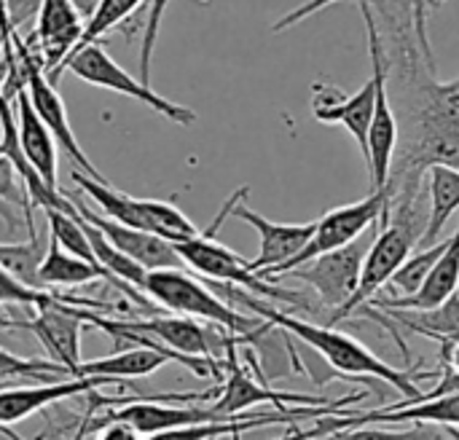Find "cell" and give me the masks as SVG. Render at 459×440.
Segmentation results:
<instances>
[{
  "mask_svg": "<svg viewBox=\"0 0 459 440\" xmlns=\"http://www.w3.org/2000/svg\"><path fill=\"white\" fill-rule=\"evenodd\" d=\"M97 433V440H143V436L126 422H105Z\"/></svg>",
  "mask_w": 459,
  "mask_h": 440,
  "instance_id": "obj_36",
  "label": "cell"
},
{
  "mask_svg": "<svg viewBox=\"0 0 459 440\" xmlns=\"http://www.w3.org/2000/svg\"><path fill=\"white\" fill-rule=\"evenodd\" d=\"M325 440H449L444 438L438 430L433 427H411V430H393V425H368V427H358V430H336Z\"/></svg>",
  "mask_w": 459,
  "mask_h": 440,
  "instance_id": "obj_31",
  "label": "cell"
},
{
  "mask_svg": "<svg viewBox=\"0 0 459 440\" xmlns=\"http://www.w3.org/2000/svg\"><path fill=\"white\" fill-rule=\"evenodd\" d=\"M124 325L161 341L164 347H169L178 355L207 358V360H215V352L226 349L234 339H245V336H234L223 328L212 331L215 325L207 328V325H199V320L183 317V315H153L148 320H124Z\"/></svg>",
  "mask_w": 459,
  "mask_h": 440,
  "instance_id": "obj_14",
  "label": "cell"
},
{
  "mask_svg": "<svg viewBox=\"0 0 459 440\" xmlns=\"http://www.w3.org/2000/svg\"><path fill=\"white\" fill-rule=\"evenodd\" d=\"M441 371H452L459 376V339L457 341H438Z\"/></svg>",
  "mask_w": 459,
  "mask_h": 440,
  "instance_id": "obj_37",
  "label": "cell"
},
{
  "mask_svg": "<svg viewBox=\"0 0 459 440\" xmlns=\"http://www.w3.org/2000/svg\"><path fill=\"white\" fill-rule=\"evenodd\" d=\"M387 204V191H371V196L360 199V202H352V204H344V207H336L331 212H325L317 223H315V234L312 239L307 242V247L293 255L290 261L269 269V272H258L264 280H272L277 282L282 274H288L290 269L296 266H304L325 253H333L339 247H347L350 242L360 239L366 231L371 229H379V218H382V210Z\"/></svg>",
  "mask_w": 459,
  "mask_h": 440,
  "instance_id": "obj_6",
  "label": "cell"
},
{
  "mask_svg": "<svg viewBox=\"0 0 459 440\" xmlns=\"http://www.w3.org/2000/svg\"><path fill=\"white\" fill-rule=\"evenodd\" d=\"M459 290V229L446 242L444 255L428 274L425 285L409 298H374L368 306L377 309H436Z\"/></svg>",
  "mask_w": 459,
  "mask_h": 440,
  "instance_id": "obj_22",
  "label": "cell"
},
{
  "mask_svg": "<svg viewBox=\"0 0 459 440\" xmlns=\"http://www.w3.org/2000/svg\"><path fill=\"white\" fill-rule=\"evenodd\" d=\"M83 32V19L75 11L73 0H40L35 40L40 48V62L51 83L59 81L62 65L75 48L78 38Z\"/></svg>",
  "mask_w": 459,
  "mask_h": 440,
  "instance_id": "obj_17",
  "label": "cell"
},
{
  "mask_svg": "<svg viewBox=\"0 0 459 440\" xmlns=\"http://www.w3.org/2000/svg\"><path fill=\"white\" fill-rule=\"evenodd\" d=\"M73 204H75L81 218L94 223L121 253H126L132 261H137L148 272H156V269H186V261L180 258L178 247L169 239H161V237H156L151 231H143V229L124 226V223L113 220L108 215H97L78 196H73Z\"/></svg>",
  "mask_w": 459,
  "mask_h": 440,
  "instance_id": "obj_15",
  "label": "cell"
},
{
  "mask_svg": "<svg viewBox=\"0 0 459 440\" xmlns=\"http://www.w3.org/2000/svg\"><path fill=\"white\" fill-rule=\"evenodd\" d=\"M368 247H371V239H366V234H363L360 239L350 242L347 247H339V250L325 253V255H320V258H315V261H309L304 266H296L282 277H296V280L307 282L317 293L320 306L328 309L331 317H333L352 298V293H355V288L360 282L363 258H366Z\"/></svg>",
  "mask_w": 459,
  "mask_h": 440,
  "instance_id": "obj_11",
  "label": "cell"
},
{
  "mask_svg": "<svg viewBox=\"0 0 459 440\" xmlns=\"http://www.w3.org/2000/svg\"><path fill=\"white\" fill-rule=\"evenodd\" d=\"M65 296H54V293H46L40 288H30L24 282H19L11 272H5L0 266V304H8V306H32L35 312L38 309H46L51 304H59Z\"/></svg>",
  "mask_w": 459,
  "mask_h": 440,
  "instance_id": "obj_30",
  "label": "cell"
},
{
  "mask_svg": "<svg viewBox=\"0 0 459 440\" xmlns=\"http://www.w3.org/2000/svg\"><path fill=\"white\" fill-rule=\"evenodd\" d=\"M13 99H16V124H19L22 151H24L27 161L38 169L43 183L51 191H59V180H56V151H59V145H56L54 134L48 132V126L40 121V116L35 113L24 86L16 89Z\"/></svg>",
  "mask_w": 459,
  "mask_h": 440,
  "instance_id": "obj_21",
  "label": "cell"
},
{
  "mask_svg": "<svg viewBox=\"0 0 459 440\" xmlns=\"http://www.w3.org/2000/svg\"><path fill=\"white\" fill-rule=\"evenodd\" d=\"M358 312L379 320L390 331H395V325H401L406 331H414V333L436 339V341H457L459 339V290L436 309H377V306L366 304Z\"/></svg>",
  "mask_w": 459,
  "mask_h": 440,
  "instance_id": "obj_20",
  "label": "cell"
},
{
  "mask_svg": "<svg viewBox=\"0 0 459 440\" xmlns=\"http://www.w3.org/2000/svg\"><path fill=\"white\" fill-rule=\"evenodd\" d=\"M428 3H430V8H438V5H441L444 0H428Z\"/></svg>",
  "mask_w": 459,
  "mask_h": 440,
  "instance_id": "obj_41",
  "label": "cell"
},
{
  "mask_svg": "<svg viewBox=\"0 0 459 440\" xmlns=\"http://www.w3.org/2000/svg\"><path fill=\"white\" fill-rule=\"evenodd\" d=\"M8 75V67H0V89H3V78Z\"/></svg>",
  "mask_w": 459,
  "mask_h": 440,
  "instance_id": "obj_40",
  "label": "cell"
},
{
  "mask_svg": "<svg viewBox=\"0 0 459 440\" xmlns=\"http://www.w3.org/2000/svg\"><path fill=\"white\" fill-rule=\"evenodd\" d=\"M242 341L247 344V339H234L226 347V363H223L226 379L221 384V398L210 403L218 414L239 417L245 409H253V406H261V403H269L274 409H285V406H333L325 398H312V395H299V393H280V390H272V387L255 382L247 374V368L237 360V347Z\"/></svg>",
  "mask_w": 459,
  "mask_h": 440,
  "instance_id": "obj_13",
  "label": "cell"
},
{
  "mask_svg": "<svg viewBox=\"0 0 459 440\" xmlns=\"http://www.w3.org/2000/svg\"><path fill=\"white\" fill-rule=\"evenodd\" d=\"M169 0H151L148 5V19H145V32H143V46H140V65H137V75L143 83H151V65H153V48L159 40V27L161 19L167 13Z\"/></svg>",
  "mask_w": 459,
  "mask_h": 440,
  "instance_id": "obj_32",
  "label": "cell"
},
{
  "mask_svg": "<svg viewBox=\"0 0 459 440\" xmlns=\"http://www.w3.org/2000/svg\"><path fill=\"white\" fill-rule=\"evenodd\" d=\"M0 433H3V436H8V438H11V440H24V438H19L16 433H11L8 427H3V425H0Z\"/></svg>",
  "mask_w": 459,
  "mask_h": 440,
  "instance_id": "obj_39",
  "label": "cell"
},
{
  "mask_svg": "<svg viewBox=\"0 0 459 440\" xmlns=\"http://www.w3.org/2000/svg\"><path fill=\"white\" fill-rule=\"evenodd\" d=\"M13 379H35V382L48 384L54 379H73V376L56 360L19 358L0 344V382H13Z\"/></svg>",
  "mask_w": 459,
  "mask_h": 440,
  "instance_id": "obj_29",
  "label": "cell"
},
{
  "mask_svg": "<svg viewBox=\"0 0 459 440\" xmlns=\"http://www.w3.org/2000/svg\"><path fill=\"white\" fill-rule=\"evenodd\" d=\"M94 280L110 282V274L102 266L65 250L59 245V239L48 234L46 258L38 269V288L40 290H46V288H75V285H89Z\"/></svg>",
  "mask_w": 459,
  "mask_h": 440,
  "instance_id": "obj_23",
  "label": "cell"
},
{
  "mask_svg": "<svg viewBox=\"0 0 459 440\" xmlns=\"http://www.w3.org/2000/svg\"><path fill=\"white\" fill-rule=\"evenodd\" d=\"M0 331H3V328H0Z\"/></svg>",
  "mask_w": 459,
  "mask_h": 440,
  "instance_id": "obj_42",
  "label": "cell"
},
{
  "mask_svg": "<svg viewBox=\"0 0 459 440\" xmlns=\"http://www.w3.org/2000/svg\"><path fill=\"white\" fill-rule=\"evenodd\" d=\"M360 13L366 19V32H368V56H371V78H374V118H371V132H368V177H371V191H382L390 180L395 148H398V118L393 113L387 86H390V70L385 59V46L379 35V24L374 16V8L368 0H358Z\"/></svg>",
  "mask_w": 459,
  "mask_h": 440,
  "instance_id": "obj_5",
  "label": "cell"
},
{
  "mask_svg": "<svg viewBox=\"0 0 459 440\" xmlns=\"http://www.w3.org/2000/svg\"><path fill=\"white\" fill-rule=\"evenodd\" d=\"M78 306L105 309V304L65 296L59 304L38 309L35 317H30V320H8L0 315V328L32 333L43 344V349L51 355V360L62 363L73 379H81V363H83L81 360V328H83V320L78 317Z\"/></svg>",
  "mask_w": 459,
  "mask_h": 440,
  "instance_id": "obj_7",
  "label": "cell"
},
{
  "mask_svg": "<svg viewBox=\"0 0 459 440\" xmlns=\"http://www.w3.org/2000/svg\"><path fill=\"white\" fill-rule=\"evenodd\" d=\"M145 296H151L161 309L183 317H194L202 323H210L215 328H223L234 336H245L255 341L266 333L269 323H255L245 315H239L226 298L212 293L204 282L186 274V269H156L145 277Z\"/></svg>",
  "mask_w": 459,
  "mask_h": 440,
  "instance_id": "obj_4",
  "label": "cell"
},
{
  "mask_svg": "<svg viewBox=\"0 0 459 440\" xmlns=\"http://www.w3.org/2000/svg\"><path fill=\"white\" fill-rule=\"evenodd\" d=\"M371 8L387 24V40L382 38V46L403 118L385 191L387 196L425 194L433 164L459 169V75L436 81V67L428 65L417 43L411 3L374 0Z\"/></svg>",
  "mask_w": 459,
  "mask_h": 440,
  "instance_id": "obj_1",
  "label": "cell"
},
{
  "mask_svg": "<svg viewBox=\"0 0 459 440\" xmlns=\"http://www.w3.org/2000/svg\"><path fill=\"white\" fill-rule=\"evenodd\" d=\"M13 43H16V51L22 56V70H24V89L30 94V102L35 108V113L40 116V121L48 126V132L54 134L56 145L62 148V153L73 161V167H78L83 175H89L91 180H105V175H100V169L89 161V156L83 153V148L78 145L75 134H73V126H70V118H67V110H65V102L62 97L56 94V83L48 81L46 70H43V62L38 56H32L27 51V46L13 35Z\"/></svg>",
  "mask_w": 459,
  "mask_h": 440,
  "instance_id": "obj_10",
  "label": "cell"
},
{
  "mask_svg": "<svg viewBox=\"0 0 459 440\" xmlns=\"http://www.w3.org/2000/svg\"><path fill=\"white\" fill-rule=\"evenodd\" d=\"M218 290H223L226 298H234L239 304H245L250 312H255L264 323H269L272 328H280L290 336H296L299 341H304L307 347H312L331 368H336L344 376H371L379 379L390 387H395L401 395L406 398H417L420 395V382L436 376L433 371H422V374H411V371H398L390 363H385L382 358H377L366 344H360L358 339L336 331L333 325H315L307 320H299L288 312L272 309L266 304H261L258 298L250 296V290L239 288V285H229V282H215Z\"/></svg>",
  "mask_w": 459,
  "mask_h": 440,
  "instance_id": "obj_2",
  "label": "cell"
},
{
  "mask_svg": "<svg viewBox=\"0 0 459 440\" xmlns=\"http://www.w3.org/2000/svg\"><path fill=\"white\" fill-rule=\"evenodd\" d=\"M231 215L250 223L261 237V250L250 261V269L255 274L269 272V269L290 261L293 255H299L307 247V242L312 239V234H315V223H274V220H266L264 215H258L255 210H250L242 202L234 207Z\"/></svg>",
  "mask_w": 459,
  "mask_h": 440,
  "instance_id": "obj_18",
  "label": "cell"
},
{
  "mask_svg": "<svg viewBox=\"0 0 459 440\" xmlns=\"http://www.w3.org/2000/svg\"><path fill=\"white\" fill-rule=\"evenodd\" d=\"M102 384H113V379L105 376H81V379H59L38 387H3L0 390V425H16L35 411H43L54 403H62L67 398L91 393Z\"/></svg>",
  "mask_w": 459,
  "mask_h": 440,
  "instance_id": "obj_19",
  "label": "cell"
},
{
  "mask_svg": "<svg viewBox=\"0 0 459 440\" xmlns=\"http://www.w3.org/2000/svg\"><path fill=\"white\" fill-rule=\"evenodd\" d=\"M0 202L13 204V207H22L24 223L32 220V202H30V196H27V191H24L16 169H13V164L5 156H0Z\"/></svg>",
  "mask_w": 459,
  "mask_h": 440,
  "instance_id": "obj_33",
  "label": "cell"
},
{
  "mask_svg": "<svg viewBox=\"0 0 459 440\" xmlns=\"http://www.w3.org/2000/svg\"><path fill=\"white\" fill-rule=\"evenodd\" d=\"M428 8H430L428 0H414L411 3V16H414V32H417L420 51L428 59V65L436 67V56H433V48H430V35H428Z\"/></svg>",
  "mask_w": 459,
  "mask_h": 440,
  "instance_id": "obj_34",
  "label": "cell"
},
{
  "mask_svg": "<svg viewBox=\"0 0 459 440\" xmlns=\"http://www.w3.org/2000/svg\"><path fill=\"white\" fill-rule=\"evenodd\" d=\"M67 70L83 81V83H91V86H100V89H108V91H116V94H126L143 105H148L151 110H156L159 116H164L167 121L172 124H180V126H191L196 124V113L186 105H178L161 94H156L151 89V83H143L140 78L129 75L102 46L91 43L86 46L83 51H78L70 62H67Z\"/></svg>",
  "mask_w": 459,
  "mask_h": 440,
  "instance_id": "obj_8",
  "label": "cell"
},
{
  "mask_svg": "<svg viewBox=\"0 0 459 440\" xmlns=\"http://www.w3.org/2000/svg\"><path fill=\"white\" fill-rule=\"evenodd\" d=\"M446 242H449V239L436 242V245H430V247H417V250L403 261V266H401V269L390 277V282H387V288L395 293L393 298H409V296H414V293L425 285L428 274L433 272V266H436L438 258L444 255Z\"/></svg>",
  "mask_w": 459,
  "mask_h": 440,
  "instance_id": "obj_26",
  "label": "cell"
},
{
  "mask_svg": "<svg viewBox=\"0 0 459 440\" xmlns=\"http://www.w3.org/2000/svg\"><path fill=\"white\" fill-rule=\"evenodd\" d=\"M312 116L323 124H342L358 142L363 159H368V132L374 118V78L352 97H344L339 86L315 83L312 86Z\"/></svg>",
  "mask_w": 459,
  "mask_h": 440,
  "instance_id": "obj_16",
  "label": "cell"
},
{
  "mask_svg": "<svg viewBox=\"0 0 459 440\" xmlns=\"http://www.w3.org/2000/svg\"><path fill=\"white\" fill-rule=\"evenodd\" d=\"M331 3H339V0H307V3H301L299 8H293V11H288L285 16H280L274 24H272V32H285L288 27H296V24H301L307 16H312V13H320L323 8H328Z\"/></svg>",
  "mask_w": 459,
  "mask_h": 440,
  "instance_id": "obj_35",
  "label": "cell"
},
{
  "mask_svg": "<svg viewBox=\"0 0 459 440\" xmlns=\"http://www.w3.org/2000/svg\"><path fill=\"white\" fill-rule=\"evenodd\" d=\"M167 363H175V360L161 349L129 347V349H118L110 358L81 363V376H105V379H113V382H118V379H143V376L156 374Z\"/></svg>",
  "mask_w": 459,
  "mask_h": 440,
  "instance_id": "obj_25",
  "label": "cell"
},
{
  "mask_svg": "<svg viewBox=\"0 0 459 440\" xmlns=\"http://www.w3.org/2000/svg\"><path fill=\"white\" fill-rule=\"evenodd\" d=\"M247 191H250L247 185L239 188V191H234L207 231H202V234L194 237V239L178 242L175 247H178L180 258L186 261V266L194 269L196 274L207 277V280L239 285V288H245V290H250V293H255V296H266V298H272V301H285V304H293V306L307 309V301H304L301 293H293V290H288V288H280V285L272 282V280H264L261 274H255V272L250 269V261H245L242 255H237L234 250H229L226 245H221V242L215 239V231H218L221 223L234 212V207L247 196Z\"/></svg>",
  "mask_w": 459,
  "mask_h": 440,
  "instance_id": "obj_3",
  "label": "cell"
},
{
  "mask_svg": "<svg viewBox=\"0 0 459 440\" xmlns=\"http://www.w3.org/2000/svg\"><path fill=\"white\" fill-rule=\"evenodd\" d=\"M368 425H444L459 427V393H446L430 401H403L393 409H377L366 414L342 411L339 419L317 422L312 430L290 436L285 440H315L320 436H331L336 430H358Z\"/></svg>",
  "mask_w": 459,
  "mask_h": 440,
  "instance_id": "obj_12",
  "label": "cell"
},
{
  "mask_svg": "<svg viewBox=\"0 0 459 440\" xmlns=\"http://www.w3.org/2000/svg\"><path fill=\"white\" fill-rule=\"evenodd\" d=\"M420 242H422V234L414 231L411 226L401 223V220H387L385 226H379L374 239H371V247L363 258L360 282H358L352 298L344 304V309L331 317V325L358 315L360 306L374 301L377 293L382 288H387L390 277L403 266V261L420 247Z\"/></svg>",
  "mask_w": 459,
  "mask_h": 440,
  "instance_id": "obj_9",
  "label": "cell"
},
{
  "mask_svg": "<svg viewBox=\"0 0 459 440\" xmlns=\"http://www.w3.org/2000/svg\"><path fill=\"white\" fill-rule=\"evenodd\" d=\"M140 3H143V0H100L97 8H94V13L83 22V32H81L75 48L70 51V56L65 59L62 70H67V62H70L78 51H83L86 46L97 43L105 32H110L116 24H121Z\"/></svg>",
  "mask_w": 459,
  "mask_h": 440,
  "instance_id": "obj_28",
  "label": "cell"
},
{
  "mask_svg": "<svg viewBox=\"0 0 459 440\" xmlns=\"http://www.w3.org/2000/svg\"><path fill=\"white\" fill-rule=\"evenodd\" d=\"M459 210V169L433 164L428 169V226L420 247H430L444 234L449 218Z\"/></svg>",
  "mask_w": 459,
  "mask_h": 440,
  "instance_id": "obj_24",
  "label": "cell"
},
{
  "mask_svg": "<svg viewBox=\"0 0 459 440\" xmlns=\"http://www.w3.org/2000/svg\"><path fill=\"white\" fill-rule=\"evenodd\" d=\"M11 40L5 38V32H3V27H0V48H5V59H8V75H13L16 73V65H13V51H11V46H8Z\"/></svg>",
  "mask_w": 459,
  "mask_h": 440,
  "instance_id": "obj_38",
  "label": "cell"
},
{
  "mask_svg": "<svg viewBox=\"0 0 459 440\" xmlns=\"http://www.w3.org/2000/svg\"><path fill=\"white\" fill-rule=\"evenodd\" d=\"M30 231V242H19V245H0V266L5 272H11L19 282L38 288V269L46 258L43 242L35 231V220L27 223Z\"/></svg>",
  "mask_w": 459,
  "mask_h": 440,
  "instance_id": "obj_27",
  "label": "cell"
}]
</instances>
